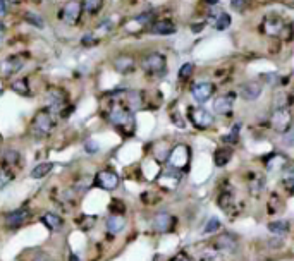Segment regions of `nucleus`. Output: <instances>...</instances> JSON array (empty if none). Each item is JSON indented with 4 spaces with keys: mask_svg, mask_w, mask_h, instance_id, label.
Segmentation results:
<instances>
[{
    "mask_svg": "<svg viewBox=\"0 0 294 261\" xmlns=\"http://www.w3.org/2000/svg\"><path fill=\"white\" fill-rule=\"evenodd\" d=\"M108 120L112 122V126H115L117 129H121V132L126 134H132L134 132V117H132L131 110L126 109L122 105H115L112 107L110 114H108Z\"/></svg>",
    "mask_w": 294,
    "mask_h": 261,
    "instance_id": "obj_1",
    "label": "nucleus"
},
{
    "mask_svg": "<svg viewBox=\"0 0 294 261\" xmlns=\"http://www.w3.org/2000/svg\"><path fill=\"white\" fill-rule=\"evenodd\" d=\"M54 129V119H52V114L47 109L40 110V112L34 116L33 122H31V132H33L36 138H45V136L50 134V131Z\"/></svg>",
    "mask_w": 294,
    "mask_h": 261,
    "instance_id": "obj_2",
    "label": "nucleus"
},
{
    "mask_svg": "<svg viewBox=\"0 0 294 261\" xmlns=\"http://www.w3.org/2000/svg\"><path fill=\"white\" fill-rule=\"evenodd\" d=\"M141 67L146 74L150 76H160L165 72V57L159 52H152L141 60Z\"/></svg>",
    "mask_w": 294,
    "mask_h": 261,
    "instance_id": "obj_3",
    "label": "nucleus"
},
{
    "mask_svg": "<svg viewBox=\"0 0 294 261\" xmlns=\"http://www.w3.org/2000/svg\"><path fill=\"white\" fill-rule=\"evenodd\" d=\"M190 158H191V153L186 145H176L169 151V165L172 167V169L181 170V172H183V169L188 167Z\"/></svg>",
    "mask_w": 294,
    "mask_h": 261,
    "instance_id": "obj_4",
    "label": "nucleus"
},
{
    "mask_svg": "<svg viewBox=\"0 0 294 261\" xmlns=\"http://www.w3.org/2000/svg\"><path fill=\"white\" fill-rule=\"evenodd\" d=\"M270 124L277 132L286 134V132L291 131V126H293L291 112H289L288 109H275V112L272 114L270 117Z\"/></svg>",
    "mask_w": 294,
    "mask_h": 261,
    "instance_id": "obj_5",
    "label": "nucleus"
},
{
    "mask_svg": "<svg viewBox=\"0 0 294 261\" xmlns=\"http://www.w3.org/2000/svg\"><path fill=\"white\" fill-rule=\"evenodd\" d=\"M213 248L217 249L222 255H229V253H234L237 249V237L230 232H224L219 237H215L213 241Z\"/></svg>",
    "mask_w": 294,
    "mask_h": 261,
    "instance_id": "obj_6",
    "label": "nucleus"
},
{
    "mask_svg": "<svg viewBox=\"0 0 294 261\" xmlns=\"http://www.w3.org/2000/svg\"><path fill=\"white\" fill-rule=\"evenodd\" d=\"M119 182H121V179H119L117 174L112 172V170H101V172H98L97 177H95V184L105 191L117 189Z\"/></svg>",
    "mask_w": 294,
    "mask_h": 261,
    "instance_id": "obj_7",
    "label": "nucleus"
},
{
    "mask_svg": "<svg viewBox=\"0 0 294 261\" xmlns=\"http://www.w3.org/2000/svg\"><path fill=\"white\" fill-rule=\"evenodd\" d=\"M30 217H31L30 210L21 208V210L7 213L5 217H3V224H5L7 229H19V227H23L28 220H30Z\"/></svg>",
    "mask_w": 294,
    "mask_h": 261,
    "instance_id": "obj_8",
    "label": "nucleus"
},
{
    "mask_svg": "<svg viewBox=\"0 0 294 261\" xmlns=\"http://www.w3.org/2000/svg\"><path fill=\"white\" fill-rule=\"evenodd\" d=\"M47 103H48V112H61L65 105H67V95L62 89L54 88L48 91L47 95Z\"/></svg>",
    "mask_w": 294,
    "mask_h": 261,
    "instance_id": "obj_9",
    "label": "nucleus"
},
{
    "mask_svg": "<svg viewBox=\"0 0 294 261\" xmlns=\"http://www.w3.org/2000/svg\"><path fill=\"white\" fill-rule=\"evenodd\" d=\"M261 89H263V86H261L260 81H246L243 85H239L237 93L246 102H253V100H257L261 95Z\"/></svg>",
    "mask_w": 294,
    "mask_h": 261,
    "instance_id": "obj_10",
    "label": "nucleus"
},
{
    "mask_svg": "<svg viewBox=\"0 0 294 261\" xmlns=\"http://www.w3.org/2000/svg\"><path fill=\"white\" fill-rule=\"evenodd\" d=\"M190 119H191V122L195 124V127H198V129H208V127L213 124L212 114L205 109H191Z\"/></svg>",
    "mask_w": 294,
    "mask_h": 261,
    "instance_id": "obj_11",
    "label": "nucleus"
},
{
    "mask_svg": "<svg viewBox=\"0 0 294 261\" xmlns=\"http://www.w3.org/2000/svg\"><path fill=\"white\" fill-rule=\"evenodd\" d=\"M152 225L157 232L163 234V232L172 231L174 225H176V218H174L170 213H167V211H160V213H157L155 217H153Z\"/></svg>",
    "mask_w": 294,
    "mask_h": 261,
    "instance_id": "obj_12",
    "label": "nucleus"
},
{
    "mask_svg": "<svg viewBox=\"0 0 294 261\" xmlns=\"http://www.w3.org/2000/svg\"><path fill=\"white\" fill-rule=\"evenodd\" d=\"M81 10H83L81 2H78V0L67 2L62 7V19H64V23L76 24L79 21V16H81Z\"/></svg>",
    "mask_w": 294,
    "mask_h": 261,
    "instance_id": "obj_13",
    "label": "nucleus"
},
{
    "mask_svg": "<svg viewBox=\"0 0 294 261\" xmlns=\"http://www.w3.org/2000/svg\"><path fill=\"white\" fill-rule=\"evenodd\" d=\"M24 58L21 55H10L2 62V76L3 78H10V76L17 74L23 69Z\"/></svg>",
    "mask_w": 294,
    "mask_h": 261,
    "instance_id": "obj_14",
    "label": "nucleus"
},
{
    "mask_svg": "<svg viewBox=\"0 0 294 261\" xmlns=\"http://www.w3.org/2000/svg\"><path fill=\"white\" fill-rule=\"evenodd\" d=\"M213 91H215V88H213L212 83H198V85H195L193 89H191V96H193L195 102L205 103L206 100H210Z\"/></svg>",
    "mask_w": 294,
    "mask_h": 261,
    "instance_id": "obj_15",
    "label": "nucleus"
},
{
    "mask_svg": "<svg viewBox=\"0 0 294 261\" xmlns=\"http://www.w3.org/2000/svg\"><path fill=\"white\" fill-rule=\"evenodd\" d=\"M181 177H183V172L177 169H172V167H169V169L165 170V172H162V175L159 177V182L162 184L163 187H169V189H174V187L179 184Z\"/></svg>",
    "mask_w": 294,
    "mask_h": 261,
    "instance_id": "obj_16",
    "label": "nucleus"
},
{
    "mask_svg": "<svg viewBox=\"0 0 294 261\" xmlns=\"http://www.w3.org/2000/svg\"><path fill=\"white\" fill-rule=\"evenodd\" d=\"M289 163V160L286 158L284 155H281V153H274V155H270L267 160H265V165H267V170L272 174H277L286 169V165Z\"/></svg>",
    "mask_w": 294,
    "mask_h": 261,
    "instance_id": "obj_17",
    "label": "nucleus"
},
{
    "mask_svg": "<svg viewBox=\"0 0 294 261\" xmlns=\"http://www.w3.org/2000/svg\"><path fill=\"white\" fill-rule=\"evenodd\" d=\"M41 222H43L48 231L61 232L64 229V218L59 213H54V211H45L43 217H41Z\"/></svg>",
    "mask_w": 294,
    "mask_h": 261,
    "instance_id": "obj_18",
    "label": "nucleus"
},
{
    "mask_svg": "<svg viewBox=\"0 0 294 261\" xmlns=\"http://www.w3.org/2000/svg\"><path fill=\"white\" fill-rule=\"evenodd\" d=\"M232 103H234L232 96L222 95L219 96V98H215V102H213V110H215L217 114H220V116H227V114H230V110H232Z\"/></svg>",
    "mask_w": 294,
    "mask_h": 261,
    "instance_id": "obj_19",
    "label": "nucleus"
},
{
    "mask_svg": "<svg viewBox=\"0 0 294 261\" xmlns=\"http://www.w3.org/2000/svg\"><path fill=\"white\" fill-rule=\"evenodd\" d=\"M114 67L121 74H128L134 69V58L131 55H119V57L114 58Z\"/></svg>",
    "mask_w": 294,
    "mask_h": 261,
    "instance_id": "obj_20",
    "label": "nucleus"
},
{
    "mask_svg": "<svg viewBox=\"0 0 294 261\" xmlns=\"http://www.w3.org/2000/svg\"><path fill=\"white\" fill-rule=\"evenodd\" d=\"M105 225H107V231L110 232V234L114 235L121 234L126 227V218L122 217V215H110V217L107 218V222H105Z\"/></svg>",
    "mask_w": 294,
    "mask_h": 261,
    "instance_id": "obj_21",
    "label": "nucleus"
},
{
    "mask_svg": "<svg viewBox=\"0 0 294 261\" xmlns=\"http://www.w3.org/2000/svg\"><path fill=\"white\" fill-rule=\"evenodd\" d=\"M152 31L155 34H160V36H167V34H172L176 33V26H174L172 21H157L155 24L152 26Z\"/></svg>",
    "mask_w": 294,
    "mask_h": 261,
    "instance_id": "obj_22",
    "label": "nucleus"
},
{
    "mask_svg": "<svg viewBox=\"0 0 294 261\" xmlns=\"http://www.w3.org/2000/svg\"><path fill=\"white\" fill-rule=\"evenodd\" d=\"M282 28H284V23H282V19H265L263 21V26H261V29H263L265 34H270V36H277V34H281Z\"/></svg>",
    "mask_w": 294,
    "mask_h": 261,
    "instance_id": "obj_23",
    "label": "nucleus"
},
{
    "mask_svg": "<svg viewBox=\"0 0 294 261\" xmlns=\"http://www.w3.org/2000/svg\"><path fill=\"white\" fill-rule=\"evenodd\" d=\"M52 170H54V163L52 162H41V163H38L33 170H31L30 175L33 177V179H43V177H47Z\"/></svg>",
    "mask_w": 294,
    "mask_h": 261,
    "instance_id": "obj_24",
    "label": "nucleus"
},
{
    "mask_svg": "<svg viewBox=\"0 0 294 261\" xmlns=\"http://www.w3.org/2000/svg\"><path fill=\"white\" fill-rule=\"evenodd\" d=\"M230 156H232V151H230V148H226V146H222V148H219L215 151V155H213V162H215L217 167H224L229 163Z\"/></svg>",
    "mask_w": 294,
    "mask_h": 261,
    "instance_id": "obj_25",
    "label": "nucleus"
},
{
    "mask_svg": "<svg viewBox=\"0 0 294 261\" xmlns=\"http://www.w3.org/2000/svg\"><path fill=\"white\" fill-rule=\"evenodd\" d=\"M126 102H128V109L129 110L141 109V103H143L141 93H139V91H128V93H126Z\"/></svg>",
    "mask_w": 294,
    "mask_h": 261,
    "instance_id": "obj_26",
    "label": "nucleus"
},
{
    "mask_svg": "<svg viewBox=\"0 0 294 261\" xmlns=\"http://www.w3.org/2000/svg\"><path fill=\"white\" fill-rule=\"evenodd\" d=\"M268 227V231L272 232V234H275V235H286L289 232V222H286V220H277V222H270V224L267 225Z\"/></svg>",
    "mask_w": 294,
    "mask_h": 261,
    "instance_id": "obj_27",
    "label": "nucleus"
},
{
    "mask_svg": "<svg viewBox=\"0 0 294 261\" xmlns=\"http://www.w3.org/2000/svg\"><path fill=\"white\" fill-rule=\"evenodd\" d=\"M12 180H14V170L10 169L9 165L2 163V165H0V189L9 186Z\"/></svg>",
    "mask_w": 294,
    "mask_h": 261,
    "instance_id": "obj_28",
    "label": "nucleus"
},
{
    "mask_svg": "<svg viewBox=\"0 0 294 261\" xmlns=\"http://www.w3.org/2000/svg\"><path fill=\"white\" fill-rule=\"evenodd\" d=\"M219 204H220V208L226 210V211L232 210L234 204H236V198H234L232 191H226V193H222V196H220V200H219Z\"/></svg>",
    "mask_w": 294,
    "mask_h": 261,
    "instance_id": "obj_29",
    "label": "nucleus"
},
{
    "mask_svg": "<svg viewBox=\"0 0 294 261\" xmlns=\"http://www.w3.org/2000/svg\"><path fill=\"white\" fill-rule=\"evenodd\" d=\"M12 89H14L16 93H19V95H23V96L31 95L30 85H28L26 79H16V81L12 83Z\"/></svg>",
    "mask_w": 294,
    "mask_h": 261,
    "instance_id": "obj_30",
    "label": "nucleus"
},
{
    "mask_svg": "<svg viewBox=\"0 0 294 261\" xmlns=\"http://www.w3.org/2000/svg\"><path fill=\"white\" fill-rule=\"evenodd\" d=\"M24 21H26V23H30V24H33V26H36V28H43L45 26V19L36 12H26V14H24Z\"/></svg>",
    "mask_w": 294,
    "mask_h": 261,
    "instance_id": "obj_31",
    "label": "nucleus"
},
{
    "mask_svg": "<svg viewBox=\"0 0 294 261\" xmlns=\"http://www.w3.org/2000/svg\"><path fill=\"white\" fill-rule=\"evenodd\" d=\"M19 158H21L19 153L14 151V149H7V151L3 153V163H5V165H9L10 169L19 163Z\"/></svg>",
    "mask_w": 294,
    "mask_h": 261,
    "instance_id": "obj_32",
    "label": "nucleus"
},
{
    "mask_svg": "<svg viewBox=\"0 0 294 261\" xmlns=\"http://www.w3.org/2000/svg\"><path fill=\"white\" fill-rule=\"evenodd\" d=\"M239 131H241V124H236V126L232 127V131H230V134L224 136V143H226V145H236L237 138H239Z\"/></svg>",
    "mask_w": 294,
    "mask_h": 261,
    "instance_id": "obj_33",
    "label": "nucleus"
},
{
    "mask_svg": "<svg viewBox=\"0 0 294 261\" xmlns=\"http://www.w3.org/2000/svg\"><path fill=\"white\" fill-rule=\"evenodd\" d=\"M220 229V220L217 217H212L208 222L205 224V229H203V234H213Z\"/></svg>",
    "mask_w": 294,
    "mask_h": 261,
    "instance_id": "obj_34",
    "label": "nucleus"
},
{
    "mask_svg": "<svg viewBox=\"0 0 294 261\" xmlns=\"http://www.w3.org/2000/svg\"><path fill=\"white\" fill-rule=\"evenodd\" d=\"M250 186H251V191H253L255 194H258L261 191V187H263V177L253 174V175H251V180H250Z\"/></svg>",
    "mask_w": 294,
    "mask_h": 261,
    "instance_id": "obj_35",
    "label": "nucleus"
},
{
    "mask_svg": "<svg viewBox=\"0 0 294 261\" xmlns=\"http://www.w3.org/2000/svg\"><path fill=\"white\" fill-rule=\"evenodd\" d=\"M229 26H230V16H229V14H226V12H222L219 16V19H217L215 28L219 31H224V29H227Z\"/></svg>",
    "mask_w": 294,
    "mask_h": 261,
    "instance_id": "obj_36",
    "label": "nucleus"
},
{
    "mask_svg": "<svg viewBox=\"0 0 294 261\" xmlns=\"http://www.w3.org/2000/svg\"><path fill=\"white\" fill-rule=\"evenodd\" d=\"M108 210H110L112 215H121L126 211V206L121 200H112V203L108 204Z\"/></svg>",
    "mask_w": 294,
    "mask_h": 261,
    "instance_id": "obj_37",
    "label": "nucleus"
},
{
    "mask_svg": "<svg viewBox=\"0 0 294 261\" xmlns=\"http://www.w3.org/2000/svg\"><path fill=\"white\" fill-rule=\"evenodd\" d=\"M282 179H284V182H288V184L294 182V163L289 162L288 165H286V169L282 170Z\"/></svg>",
    "mask_w": 294,
    "mask_h": 261,
    "instance_id": "obj_38",
    "label": "nucleus"
},
{
    "mask_svg": "<svg viewBox=\"0 0 294 261\" xmlns=\"http://www.w3.org/2000/svg\"><path fill=\"white\" fill-rule=\"evenodd\" d=\"M193 71H195V65L191 64V62H186V64L181 65V69H179V78H181V79H188V78H191V74H193Z\"/></svg>",
    "mask_w": 294,
    "mask_h": 261,
    "instance_id": "obj_39",
    "label": "nucleus"
},
{
    "mask_svg": "<svg viewBox=\"0 0 294 261\" xmlns=\"http://www.w3.org/2000/svg\"><path fill=\"white\" fill-rule=\"evenodd\" d=\"M101 2H103V0H85V5H83V7H85L90 14H95V12L100 10Z\"/></svg>",
    "mask_w": 294,
    "mask_h": 261,
    "instance_id": "obj_40",
    "label": "nucleus"
},
{
    "mask_svg": "<svg viewBox=\"0 0 294 261\" xmlns=\"http://www.w3.org/2000/svg\"><path fill=\"white\" fill-rule=\"evenodd\" d=\"M85 149H86L88 153H92V155H93V153H97L98 149H100V145H98L97 141H93V139H90V141H86Z\"/></svg>",
    "mask_w": 294,
    "mask_h": 261,
    "instance_id": "obj_41",
    "label": "nucleus"
},
{
    "mask_svg": "<svg viewBox=\"0 0 294 261\" xmlns=\"http://www.w3.org/2000/svg\"><path fill=\"white\" fill-rule=\"evenodd\" d=\"M170 261H193V258H191L188 253L181 251V253H177V255H174L172 258H170Z\"/></svg>",
    "mask_w": 294,
    "mask_h": 261,
    "instance_id": "obj_42",
    "label": "nucleus"
},
{
    "mask_svg": "<svg viewBox=\"0 0 294 261\" xmlns=\"http://www.w3.org/2000/svg\"><path fill=\"white\" fill-rule=\"evenodd\" d=\"M230 5L236 10H243L248 5V0H230Z\"/></svg>",
    "mask_w": 294,
    "mask_h": 261,
    "instance_id": "obj_43",
    "label": "nucleus"
},
{
    "mask_svg": "<svg viewBox=\"0 0 294 261\" xmlns=\"http://www.w3.org/2000/svg\"><path fill=\"white\" fill-rule=\"evenodd\" d=\"M152 17H153V16H152V14H150V12H145V14H139V16L136 17L134 21H138L139 24H148Z\"/></svg>",
    "mask_w": 294,
    "mask_h": 261,
    "instance_id": "obj_44",
    "label": "nucleus"
},
{
    "mask_svg": "<svg viewBox=\"0 0 294 261\" xmlns=\"http://www.w3.org/2000/svg\"><path fill=\"white\" fill-rule=\"evenodd\" d=\"M33 261H52V258H50V256H48V253L40 251V253H36V255H34Z\"/></svg>",
    "mask_w": 294,
    "mask_h": 261,
    "instance_id": "obj_45",
    "label": "nucleus"
},
{
    "mask_svg": "<svg viewBox=\"0 0 294 261\" xmlns=\"http://www.w3.org/2000/svg\"><path fill=\"white\" fill-rule=\"evenodd\" d=\"M286 143H288V146H293L294 145V131L291 129L289 132H286Z\"/></svg>",
    "mask_w": 294,
    "mask_h": 261,
    "instance_id": "obj_46",
    "label": "nucleus"
},
{
    "mask_svg": "<svg viewBox=\"0 0 294 261\" xmlns=\"http://www.w3.org/2000/svg\"><path fill=\"white\" fill-rule=\"evenodd\" d=\"M7 14V0H0V16Z\"/></svg>",
    "mask_w": 294,
    "mask_h": 261,
    "instance_id": "obj_47",
    "label": "nucleus"
},
{
    "mask_svg": "<svg viewBox=\"0 0 294 261\" xmlns=\"http://www.w3.org/2000/svg\"><path fill=\"white\" fill-rule=\"evenodd\" d=\"M83 43L85 45H90V43H95V40H93L92 36H90V34H86L85 38H83Z\"/></svg>",
    "mask_w": 294,
    "mask_h": 261,
    "instance_id": "obj_48",
    "label": "nucleus"
},
{
    "mask_svg": "<svg viewBox=\"0 0 294 261\" xmlns=\"http://www.w3.org/2000/svg\"><path fill=\"white\" fill-rule=\"evenodd\" d=\"M69 261H81V260L78 258V255H74V253H72V255H71V260H69Z\"/></svg>",
    "mask_w": 294,
    "mask_h": 261,
    "instance_id": "obj_49",
    "label": "nucleus"
},
{
    "mask_svg": "<svg viewBox=\"0 0 294 261\" xmlns=\"http://www.w3.org/2000/svg\"><path fill=\"white\" fill-rule=\"evenodd\" d=\"M206 2H208V3H210V5H215V3H217V2H219V0H206Z\"/></svg>",
    "mask_w": 294,
    "mask_h": 261,
    "instance_id": "obj_50",
    "label": "nucleus"
},
{
    "mask_svg": "<svg viewBox=\"0 0 294 261\" xmlns=\"http://www.w3.org/2000/svg\"><path fill=\"white\" fill-rule=\"evenodd\" d=\"M9 2H12V3H21L23 0H9Z\"/></svg>",
    "mask_w": 294,
    "mask_h": 261,
    "instance_id": "obj_51",
    "label": "nucleus"
},
{
    "mask_svg": "<svg viewBox=\"0 0 294 261\" xmlns=\"http://www.w3.org/2000/svg\"><path fill=\"white\" fill-rule=\"evenodd\" d=\"M33 2H34V3H40V2H41V0H33Z\"/></svg>",
    "mask_w": 294,
    "mask_h": 261,
    "instance_id": "obj_52",
    "label": "nucleus"
},
{
    "mask_svg": "<svg viewBox=\"0 0 294 261\" xmlns=\"http://www.w3.org/2000/svg\"><path fill=\"white\" fill-rule=\"evenodd\" d=\"M293 186H294V182H293Z\"/></svg>",
    "mask_w": 294,
    "mask_h": 261,
    "instance_id": "obj_53",
    "label": "nucleus"
}]
</instances>
